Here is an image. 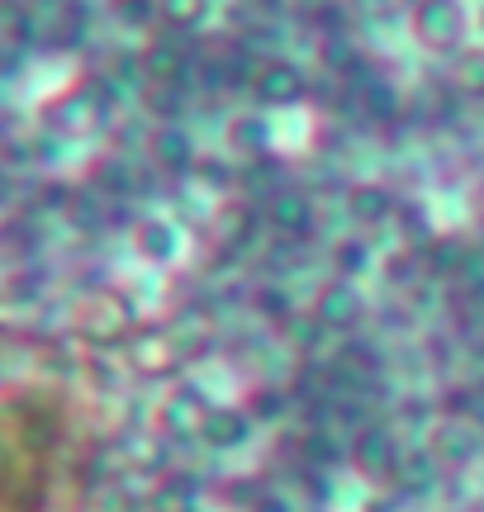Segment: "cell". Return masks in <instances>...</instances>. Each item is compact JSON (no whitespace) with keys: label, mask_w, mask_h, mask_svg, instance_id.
<instances>
[{"label":"cell","mask_w":484,"mask_h":512,"mask_svg":"<svg viewBox=\"0 0 484 512\" xmlns=\"http://www.w3.org/2000/svg\"><path fill=\"white\" fill-rule=\"evenodd\" d=\"M413 38L428 48V53H461L470 34V15H466V0H413V15H409Z\"/></svg>","instance_id":"cell-1"},{"label":"cell","mask_w":484,"mask_h":512,"mask_svg":"<svg viewBox=\"0 0 484 512\" xmlns=\"http://www.w3.org/2000/svg\"><path fill=\"white\" fill-rule=\"evenodd\" d=\"M428 451L442 470H466L484 456V422L470 413H447V418L432 427Z\"/></svg>","instance_id":"cell-2"},{"label":"cell","mask_w":484,"mask_h":512,"mask_svg":"<svg viewBox=\"0 0 484 512\" xmlns=\"http://www.w3.org/2000/svg\"><path fill=\"white\" fill-rule=\"evenodd\" d=\"M252 95L261 105H295L304 95V72L285 57H266V62L252 67Z\"/></svg>","instance_id":"cell-3"},{"label":"cell","mask_w":484,"mask_h":512,"mask_svg":"<svg viewBox=\"0 0 484 512\" xmlns=\"http://www.w3.org/2000/svg\"><path fill=\"white\" fill-rule=\"evenodd\" d=\"M266 219H271V228H280V233L304 238V233H314L318 204H314V195H309V190L285 185V190H276V195H271V204H266Z\"/></svg>","instance_id":"cell-4"},{"label":"cell","mask_w":484,"mask_h":512,"mask_svg":"<svg viewBox=\"0 0 484 512\" xmlns=\"http://www.w3.org/2000/svg\"><path fill=\"white\" fill-rule=\"evenodd\" d=\"M314 318H318V328L347 332L366 318V299L356 294L352 280H333V285H323V294L314 299Z\"/></svg>","instance_id":"cell-5"},{"label":"cell","mask_w":484,"mask_h":512,"mask_svg":"<svg viewBox=\"0 0 484 512\" xmlns=\"http://www.w3.org/2000/svg\"><path fill=\"white\" fill-rule=\"evenodd\" d=\"M356 465L366 470V475H390L394 465H399V451H394V441L385 427H366L361 437H356Z\"/></svg>","instance_id":"cell-6"},{"label":"cell","mask_w":484,"mask_h":512,"mask_svg":"<svg viewBox=\"0 0 484 512\" xmlns=\"http://www.w3.org/2000/svg\"><path fill=\"white\" fill-rule=\"evenodd\" d=\"M352 219L361 223H385L394 214V190L390 185H375V181H361L352 185Z\"/></svg>","instance_id":"cell-7"},{"label":"cell","mask_w":484,"mask_h":512,"mask_svg":"<svg viewBox=\"0 0 484 512\" xmlns=\"http://www.w3.org/2000/svg\"><path fill=\"white\" fill-rule=\"evenodd\" d=\"M247 427H252V422H247V413H238V408H209V422L200 437L224 451V446H238V441L247 437Z\"/></svg>","instance_id":"cell-8"},{"label":"cell","mask_w":484,"mask_h":512,"mask_svg":"<svg viewBox=\"0 0 484 512\" xmlns=\"http://www.w3.org/2000/svg\"><path fill=\"white\" fill-rule=\"evenodd\" d=\"M209 408H214V403H205L195 389L176 394V399H171V413H167L171 432H190V437H200V432H205V422H209Z\"/></svg>","instance_id":"cell-9"},{"label":"cell","mask_w":484,"mask_h":512,"mask_svg":"<svg viewBox=\"0 0 484 512\" xmlns=\"http://www.w3.org/2000/svg\"><path fill=\"white\" fill-rule=\"evenodd\" d=\"M143 62H148L152 76H162V81H171V86L186 76V48H181L176 38H157L148 53H143Z\"/></svg>","instance_id":"cell-10"},{"label":"cell","mask_w":484,"mask_h":512,"mask_svg":"<svg viewBox=\"0 0 484 512\" xmlns=\"http://www.w3.org/2000/svg\"><path fill=\"white\" fill-rule=\"evenodd\" d=\"M451 81H456L461 95L484 100V48H461V53H456V67H451Z\"/></svg>","instance_id":"cell-11"},{"label":"cell","mask_w":484,"mask_h":512,"mask_svg":"<svg viewBox=\"0 0 484 512\" xmlns=\"http://www.w3.org/2000/svg\"><path fill=\"white\" fill-rule=\"evenodd\" d=\"M162 5V19H167L171 29H200L209 19V0H157Z\"/></svg>","instance_id":"cell-12"},{"label":"cell","mask_w":484,"mask_h":512,"mask_svg":"<svg viewBox=\"0 0 484 512\" xmlns=\"http://www.w3.org/2000/svg\"><path fill=\"white\" fill-rule=\"evenodd\" d=\"M157 157H162L171 171H186L190 157H195V147H190V138L181 128H162V133H157Z\"/></svg>","instance_id":"cell-13"},{"label":"cell","mask_w":484,"mask_h":512,"mask_svg":"<svg viewBox=\"0 0 484 512\" xmlns=\"http://www.w3.org/2000/svg\"><path fill=\"white\" fill-rule=\"evenodd\" d=\"M266 133H271V128L261 124V114H238V119L228 124V138H233L238 147H247V152L266 147Z\"/></svg>","instance_id":"cell-14"},{"label":"cell","mask_w":484,"mask_h":512,"mask_svg":"<svg viewBox=\"0 0 484 512\" xmlns=\"http://www.w3.org/2000/svg\"><path fill=\"white\" fill-rule=\"evenodd\" d=\"M138 242H143V252H157V261H167L171 252H176V233H171L167 223H143V228H138Z\"/></svg>","instance_id":"cell-15"},{"label":"cell","mask_w":484,"mask_h":512,"mask_svg":"<svg viewBox=\"0 0 484 512\" xmlns=\"http://www.w3.org/2000/svg\"><path fill=\"white\" fill-rule=\"evenodd\" d=\"M114 10H119L124 19H133V24H148L152 15H162L157 0H114Z\"/></svg>","instance_id":"cell-16"},{"label":"cell","mask_w":484,"mask_h":512,"mask_svg":"<svg viewBox=\"0 0 484 512\" xmlns=\"http://www.w3.org/2000/svg\"><path fill=\"white\" fill-rule=\"evenodd\" d=\"M366 100H371V114H394V91L390 86H366Z\"/></svg>","instance_id":"cell-17"},{"label":"cell","mask_w":484,"mask_h":512,"mask_svg":"<svg viewBox=\"0 0 484 512\" xmlns=\"http://www.w3.org/2000/svg\"><path fill=\"white\" fill-rule=\"evenodd\" d=\"M252 5H266V10H276V5H285V0H252Z\"/></svg>","instance_id":"cell-18"}]
</instances>
